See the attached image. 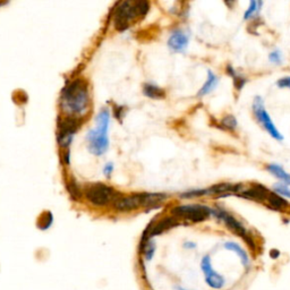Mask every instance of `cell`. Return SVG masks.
<instances>
[{"mask_svg": "<svg viewBox=\"0 0 290 290\" xmlns=\"http://www.w3.org/2000/svg\"><path fill=\"white\" fill-rule=\"evenodd\" d=\"M53 214H51V212H45L41 218H40L38 226L40 229L46 230L53 225Z\"/></svg>", "mask_w": 290, "mask_h": 290, "instance_id": "cell-21", "label": "cell"}, {"mask_svg": "<svg viewBox=\"0 0 290 290\" xmlns=\"http://www.w3.org/2000/svg\"><path fill=\"white\" fill-rule=\"evenodd\" d=\"M154 251H156V246H154L153 241H148L146 245L143 246V252H144V255L146 260H151L154 254Z\"/></svg>", "mask_w": 290, "mask_h": 290, "instance_id": "cell-25", "label": "cell"}, {"mask_svg": "<svg viewBox=\"0 0 290 290\" xmlns=\"http://www.w3.org/2000/svg\"><path fill=\"white\" fill-rule=\"evenodd\" d=\"M277 85L281 89H290V76L282 77L277 82Z\"/></svg>", "mask_w": 290, "mask_h": 290, "instance_id": "cell-29", "label": "cell"}, {"mask_svg": "<svg viewBox=\"0 0 290 290\" xmlns=\"http://www.w3.org/2000/svg\"><path fill=\"white\" fill-rule=\"evenodd\" d=\"M211 214H213L215 218H218L220 221H222L226 225L227 228L233 231V233H235L236 235H238V236H240L246 241V243L249 244L253 248H254V241H253L252 237L249 236L248 231L246 230L245 227L241 225V223L238 221L235 216L228 213V212L223 210V209H216V210H212Z\"/></svg>", "mask_w": 290, "mask_h": 290, "instance_id": "cell-6", "label": "cell"}, {"mask_svg": "<svg viewBox=\"0 0 290 290\" xmlns=\"http://www.w3.org/2000/svg\"><path fill=\"white\" fill-rule=\"evenodd\" d=\"M263 5L262 1H251V3H249V7L247 8V10L245 12V15H244V20L245 21H248L251 20V18L253 16H255L256 14H258L260 12V8L261 6Z\"/></svg>", "mask_w": 290, "mask_h": 290, "instance_id": "cell-20", "label": "cell"}, {"mask_svg": "<svg viewBox=\"0 0 290 290\" xmlns=\"http://www.w3.org/2000/svg\"><path fill=\"white\" fill-rule=\"evenodd\" d=\"M79 120L76 118H67L64 120L59 127V134H58V142L62 148H68L73 138H74L75 132L79 128Z\"/></svg>", "mask_w": 290, "mask_h": 290, "instance_id": "cell-8", "label": "cell"}, {"mask_svg": "<svg viewBox=\"0 0 290 290\" xmlns=\"http://www.w3.org/2000/svg\"><path fill=\"white\" fill-rule=\"evenodd\" d=\"M68 189H69V193L72 194L73 199H75V200L79 199V196H80L79 188V186H77V184L74 181H72L71 184H68Z\"/></svg>", "mask_w": 290, "mask_h": 290, "instance_id": "cell-28", "label": "cell"}, {"mask_svg": "<svg viewBox=\"0 0 290 290\" xmlns=\"http://www.w3.org/2000/svg\"><path fill=\"white\" fill-rule=\"evenodd\" d=\"M189 42V36L183 30H176L171 33L168 40V47L174 53H184Z\"/></svg>", "mask_w": 290, "mask_h": 290, "instance_id": "cell-10", "label": "cell"}, {"mask_svg": "<svg viewBox=\"0 0 290 290\" xmlns=\"http://www.w3.org/2000/svg\"><path fill=\"white\" fill-rule=\"evenodd\" d=\"M216 85H218V77L215 76L211 71L208 72V79L207 82L204 83V85L202 86V89L199 92V97H204V95H208L213 91Z\"/></svg>", "mask_w": 290, "mask_h": 290, "instance_id": "cell-15", "label": "cell"}, {"mask_svg": "<svg viewBox=\"0 0 290 290\" xmlns=\"http://www.w3.org/2000/svg\"><path fill=\"white\" fill-rule=\"evenodd\" d=\"M266 201L269 202V204L272 207L273 209H278V210H280L282 208H286L288 205V202L282 199L281 196H279L278 194L272 193V192H269V195H267V199Z\"/></svg>", "mask_w": 290, "mask_h": 290, "instance_id": "cell-18", "label": "cell"}, {"mask_svg": "<svg viewBox=\"0 0 290 290\" xmlns=\"http://www.w3.org/2000/svg\"><path fill=\"white\" fill-rule=\"evenodd\" d=\"M85 196L92 204L105 207L109 203H115L120 195L115 189L104 184H94L85 190Z\"/></svg>", "mask_w": 290, "mask_h": 290, "instance_id": "cell-3", "label": "cell"}, {"mask_svg": "<svg viewBox=\"0 0 290 290\" xmlns=\"http://www.w3.org/2000/svg\"><path fill=\"white\" fill-rule=\"evenodd\" d=\"M86 139L89 143V150L94 156H102V154L107 152L109 148L108 133L95 128V130H92L87 133Z\"/></svg>", "mask_w": 290, "mask_h": 290, "instance_id": "cell-7", "label": "cell"}, {"mask_svg": "<svg viewBox=\"0 0 290 290\" xmlns=\"http://www.w3.org/2000/svg\"><path fill=\"white\" fill-rule=\"evenodd\" d=\"M225 246H226V248L230 249V251L236 252L237 254L239 255L241 259H243L244 262H247V255L245 254V252H244V251H241L240 247H239V246H238L237 244H234V243H227Z\"/></svg>", "mask_w": 290, "mask_h": 290, "instance_id": "cell-24", "label": "cell"}, {"mask_svg": "<svg viewBox=\"0 0 290 290\" xmlns=\"http://www.w3.org/2000/svg\"><path fill=\"white\" fill-rule=\"evenodd\" d=\"M89 104L87 85L82 79H75L62 92V108L71 115H84Z\"/></svg>", "mask_w": 290, "mask_h": 290, "instance_id": "cell-1", "label": "cell"}, {"mask_svg": "<svg viewBox=\"0 0 290 290\" xmlns=\"http://www.w3.org/2000/svg\"><path fill=\"white\" fill-rule=\"evenodd\" d=\"M238 196L244 197V199L247 200H254V201H266L267 195H269V190H267L265 187L262 185H253L249 187L248 189L241 190L239 194H237Z\"/></svg>", "mask_w": 290, "mask_h": 290, "instance_id": "cell-11", "label": "cell"}, {"mask_svg": "<svg viewBox=\"0 0 290 290\" xmlns=\"http://www.w3.org/2000/svg\"><path fill=\"white\" fill-rule=\"evenodd\" d=\"M179 219L176 218V216H167V218H164L157 223L156 226L153 227L151 233H150V237H153V236H157V235H160L164 233V231H167L169 229L174 228V227L178 226L179 225Z\"/></svg>", "mask_w": 290, "mask_h": 290, "instance_id": "cell-12", "label": "cell"}, {"mask_svg": "<svg viewBox=\"0 0 290 290\" xmlns=\"http://www.w3.org/2000/svg\"><path fill=\"white\" fill-rule=\"evenodd\" d=\"M209 195V189H193V190H187V192L182 194V197L184 199H189V197H199Z\"/></svg>", "mask_w": 290, "mask_h": 290, "instance_id": "cell-22", "label": "cell"}, {"mask_svg": "<svg viewBox=\"0 0 290 290\" xmlns=\"http://www.w3.org/2000/svg\"><path fill=\"white\" fill-rule=\"evenodd\" d=\"M267 170H269L270 174L273 175L274 177L280 179L285 185L290 186V175L288 172H286L281 166H279L277 163H271L267 166Z\"/></svg>", "mask_w": 290, "mask_h": 290, "instance_id": "cell-14", "label": "cell"}, {"mask_svg": "<svg viewBox=\"0 0 290 290\" xmlns=\"http://www.w3.org/2000/svg\"><path fill=\"white\" fill-rule=\"evenodd\" d=\"M143 93L151 99H161L164 97V91L161 87L150 83L145 84L144 87H143Z\"/></svg>", "mask_w": 290, "mask_h": 290, "instance_id": "cell-17", "label": "cell"}, {"mask_svg": "<svg viewBox=\"0 0 290 290\" xmlns=\"http://www.w3.org/2000/svg\"><path fill=\"white\" fill-rule=\"evenodd\" d=\"M227 72H228V74L230 76H233L234 84H235V86H236V89L239 90V91L243 89L245 83H246V79H244V77L239 74H237V72H235V69L231 67V66H228V67H227Z\"/></svg>", "mask_w": 290, "mask_h": 290, "instance_id": "cell-19", "label": "cell"}, {"mask_svg": "<svg viewBox=\"0 0 290 290\" xmlns=\"http://www.w3.org/2000/svg\"><path fill=\"white\" fill-rule=\"evenodd\" d=\"M64 162L65 164H69V150L64 153Z\"/></svg>", "mask_w": 290, "mask_h": 290, "instance_id": "cell-31", "label": "cell"}, {"mask_svg": "<svg viewBox=\"0 0 290 290\" xmlns=\"http://www.w3.org/2000/svg\"><path fill=\"white\" fill-rule=\"evenodd\" d=\"M144 195V203L143 207L146 208H156L160 205L162 202L166 200V195L161 193H143Z\"/></svg>", "mask_w": 290, "mask_h": 290, "instance_id": "cell-13", "label": "cell"}, {"mask_svg": "<svg viewBox=\"0 0 290 290\" xmlns=\"http://www.w3.org/2000/svg\"><path fill=\"white\" fill-rule=\"evenodd\" d=\"M273 188L275 194H280V195L290 199V188L287 185H285V184H275Z\"/></svg>", "mask_w": 290, "mask_h": 290, "instance_id": "cell-23", "label": "cell"}, {"mask_svg": "<svg viewBox=\"0 0 290 290\" xmlns=\"http://www.w3.org/2000/svg\"><path fill=\"white\" fill-rule=\"evenodd\" d=\"M112 171H113V164L111 162H108L104 168V174L107 176V177H109V176L112 174Z\"/></svg>", "mask_w": 290, "mask_h": 290, "instance_id": "cell-30", "label": "cell"}, {"mask_svg": "<svg viewBox=\"0 0 290 290\" xmlns=\"http://www.w3.org/2000/svg\"><path fill=\"white\" fill-rule=\"evenodd\" d=\"M253 111H254L256 120L262 125V127L271 135V136L274 139H278V141H282V139H284L282 134L279 132L277 126L273 124L269 112L266 111L265 107H264V102L261 97H255L254 101H253Z\"/></svg>", "mask_w": 290, "mask_h": 290, "instance_id": "cell-5", "label": "cell"}, {"mask_svg": "<svg viewBox=\"0 0 290 290\" xmlns=\"http://www.w3.org/2000/svg\"><path fill=\"white\" fill-rule=\"evenodd\" d=\"M269 60L273 64L277 65H281L282 61H284V57H282V53L279 50H274L270 53L269 56Z\"/></svg>", "mask_w": 290, "mask_h": 290, "instance_id": "cell-27", "label": "cell"}, {"mask_svg": "<svg viewBox=\"0 0 290 290\" xmlns=\"http://www.w3.org/2000/svg\"><path fill=\"white\" fill-rule=\"evenodd\" d=\"M143 203H144V195L143 194H134V195L119 197L113 203V207L118 211L128 212L136 210L139 207H143Z\"/></svg>", "mask_w": 290, "mask_h": 290, "instance_id": "cell-9", "label": "cell"}, {"mask_svg": "<svg viewBox=\"0 0 290 290\" xmlns=\"http://www.w3.org/2000/svg\"><path fill=\"white\" fill-rule=\"evenodd\" d=\"M212 213V209L207 205L187 204L172 209V214L177 219L189 220L192 222H201L207 220Z\"/></svg>", "mask_w": 290, "mask_h": 290, "instance_id": "cell-4", "label": "cell"}, {"mask_svg": "<svg viewBox=\"0 0 290 290\" xmlns=\"http://www.w3.org/2000/svg\"><path fill=\"white\" fill-rule=\"evenodd\" d=\"M222 125L228 130H235L237 127V120L234 116H227L222 119Z\"/></svg>", "mask_w": 290, "mask_h": 290, "instance_id": "cell-26", "label": "cell"}, {"mask_svg": "<svg viewBox=\"0 0 290 290\" xmlns=\"http://www.w3.org/2000/svg\"><path fill=\"white\" fill-rule=\"evenodd\" d=\"M109 123H110L109 110L104 109L102 111H100V113H99L97 117V130L108 133Z\"/></svg>", "mask_w": 290, "mask_h": 290, "instance_id": "cell-16", "label": "cell"}, {"mask_svg": "<svg viewBox=\"0 0 290 290\" xmlns=\"http://www.w3.org/2000/svg\"><path fill=\"white\" fill-rule=\"evenodd\" d=\"M150 9L148 1H124L120 2L115 13V27L118 31H125L137 17H144Z\"/></svg>", "mask_w": 290, "mask_h": 290, "instance_id": "cell-2", "label": "cell"}]
</instances>
